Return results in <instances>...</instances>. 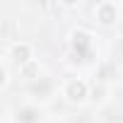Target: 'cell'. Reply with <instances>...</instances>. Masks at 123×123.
<instances>
[{"label":"cell","mask_w":123,"mask_h":123,"mask_svg":"<svg viewBox=\"0 0 123 123\" xmlns=\"http://www.w3.org/2000/svg\"><path fill=\"white\" fill-rule=\"evenodd\" d=\"M7 58L22 70V68H27V65L34 63V46L27 43V41H15V43L7 48Z\"/></svg>","instance_id":"cell-1"},{"label":"cell","mask_w":123,"mask_h":123,"mask_svg":"<svg viewBox=\"0 0 123 123\" xmlns=\"http://www.w3.org/2000/svg\"><path fill=\"white\" fill-rule=\"evenodd\" d=\"M63 97L70 101V104H82L87 97H89V85L85 82V80H80V77H73V80H68L65 85H63Z\"/></svg>","instance_id":"cell-2"},{"label":"cell","mask_w":123,"mask_h":123,"mask_svg":"<svg viewBox=\"0 0 123 123\" xmlns=\"http://www.w3.org/2000/svg\"><path fill=\"white\" fill-rule=\"evenodd\" d=\"M70 48H73L80 58H87L89 51H92V36H89V31H85V29H73V31H70Z\"/></svg>","instance_id":"cell-3"},{"label":"cell","mask_w":123,"mask_h":123,"mask_svg":"<svg viewBox=\"0 0 123 123\" xmlns=\"http://www.w3.org/2000/svg\"><path fill=\"white\" fill-rule=\"evenodd\" d=\"M94 17H97L99 24L111 27V24H116V19H118V5L104 0V3H99V5L94 7Z\"/></svg>","instance_id":"cell-4"}]
</instances>
